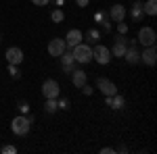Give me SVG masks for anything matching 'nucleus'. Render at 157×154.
Listing matches in <instances>:
<instances>
[{"label":"nucleus","instance_id":"nucleus-1","mask_svg":"<svg viewBox=\"0 0 157 154\" xmlns=\"http://www.w3.org/2000/svg\"><path fill=\"white\" fill-rule=\"evenodd\" d=\"M69 50H71L75 63H80V65H88V63H92V46H88L86 42H80L78 46L69 48Z\"/></svg>","mask_w":157,"mask_h":154},{"label":"nucleus","instance_id":"nucleus-2","mask_svg":"<svg viewBox=\"0 0 157 154\" xmlns=\"http://www.w3.org/2000/svg\"><path fill=\"white\" fill-rule=\"evenodd\" d=\"M140 44H138V40L136 38H128V48H126V54H124V59L128 60V65L134 67V65H138L140 63Z\"/></svg>","mask_w":157,"mask_h":154},{"label":"nucleus","instance_id":"nucleus-3","mask_svg":"<svg viewBox=\"0 0 157 154\" xmlns=\"http://www.w3.org/2000/svg\"><path fill=\"white\" fill-rule=\"evenodd\" d=\"M29 129H32V123H29L27 115H17V117L11 121V131L15 135H27Z\"/></svg>","mask_w":157,"mask_h":154},{"label":"nucleus","instance_id":"nucleus-4","mask_svg":"<svg viewBox=\"0 0 157 154\" xmlns=\"http://www.w3.org/2000/svg\"><path fill=\"white\" fill-rule=\"evenodd\" d=\"M126 48H128V38L121 36V34H115L113 36V46H111V56H117V59H124L126 54Z\"/></svg>","mask_w":157,"mask_h":154},{"label":"nucleus","instance_id":"nucleus-5","mask_svg":"<svg viewBox=\"0 0 157 154\" xmlns=\"http://www.w3.org/2000/svg\"><path fill=\"white\" fill-rule=\"evenodd\" d=\"M136 40H138V44H140V46H153V44L157 42V34H155V29H153V27H140Z\"/></svg>","mask_w":157,"mask_h":154},{"label":"nucleus","instance_id":"nucleus-6","mask_svg":"<svg viewBox=\"0 0 157 154\" xmlns=\"http://www.w3.org/2000/svg\"><path fill=\"white\" fill-rule=\"evenodd\" d=\"M92 60H97L98 65H109L111 63V52H109L107 46H103V44H94L92 48Z\"/></svg>","mask_w":157,"mask_h":154},{"label":"nucleus","instance_id":"nucleus-7","mask_svg":"<svg viewBox=\"0 0 157 154\" xmlns=\"http://www.w3.org/2000/svg\"><path fill=\"white\" fill-rule=\"evenodd\" d=\"M97 90L101 92L103 96H113L115 92H117V85L111 81V79H107V77H97Z\"/></svg>","mask_w":157,"mask_h":154},{"label":"nucleus","instance_id":"nucleus-8","mask_svg":"<svg viewBox=\"0 0 157 154\" xmlns=\"http://www.w3.org/2000/svg\"><path fill=\"white\" fill-rule=\"evenodd\" d=\"M59 59H61V71L65 73V75H69V73H71L73 69H75V65H78V63H75V59H73V54H71V50H69V48H67V50H65V52L61 54Z\"/></svg>","mask_w":157,"mask_h":154},{"label":"nucleus","instance_id":"nucleus-9","mask_svg":"<svg viewBox=\"0 0 157 154\" xmlns=\"http://www.w3.org/2000/svg\"><path fill=\"white\" fill-rule=\"evenodd\" d=\"M42 96L44 98H59L61 96V88L55 79H44L42 83Z\"/></svg>","mask_w":157,"mask_h":154},{"label":"nucleus","instance_id":"nucleus-10","mask_svg":"<svg viewBox=\"0 0 157 154\" xmlns=\"http://www.w3.org/2000/svg\"><path fill=\"white\" fill-rule=\"evenodd\" d=\"M46 50H48L50 56H57V59H59L61 54L67 50V46H65V40H63V38H52V40L48 42V46H46Z\"/></svg>","mask_w":157,"mask_h":154},{"label":"nucleus","instance_id":"nucleus-11","mask_svg":"<svg viewBox=\"0 0 157 154\" xmlns=\"http://www.w3.org/2000/svg\"><path fill=\"white\" fill-rule=\"evenodd\" d=\"M140 63H145L147 67H153L157 63V48L155 44L153 46H145L140 50Z\"/></svg>","mask_w":157,"mask_h":154},{"label":"nucleus","instance_id":"nucleus-12","mask_svg":"<svg viewBox=\"0 0 157 154\" xmlns=\"http://www.w3.org/2000/svg\"><path fill=\"white\" fill-rule=\"evenodd\" d=\"M105 104L111 110H121V108L126 106V96H121L120 92H115L113 96H105Z\"/></svg>","mask_w":157,"mask_h":154},{"label":"nucleus","instance_id":"nucleus-13","mask_svg":"<svg viewBox=\"0 0 157 154\" xmlns=\"http://www.w3.org/2000/svg\"><path fill=\"white\" fill-rule=\"evenodd\" d=\"M109 19L113 21V23H120L126 19V15H128V9L124 6V4H111V9H109Z\"/></svg>","mask_w":157,"mask_h":154},{"label":"nucleus","instance_id":"nucleus-14","mask_svg":"<svg viewBox=\"0 0 157 154\" xmlns=\"http://www.w3.org/2000/svg\"><path fill=\"white\" fill-rule=\"evenodd\" d=\"M4 56L9 60V65H21L23 63V50L17 48V46H11V48H6Z\"/></svg>","mask_w":157,"mask_h":154},{"label":"nucleus","instance_id":"nucleus-15","mask_svg":"<svg viewBox=\"0 0 157 154\" xmlns=\"http://www.w3.org/2000/svg\"><path fill=\"white\" fill-rule=\"evenodd\" d=\"M63 40H65V46L67 48H73V46H78L80 42H84V34L80 29H69L67 36L63 38Z\"/></svg>","mask_w":157,"mask_h":154},{"label":"nucleus","instance_id":"nucleus-16","mask_svg":"<svg viewBox=\"0 0 157 154\" xmlns=\"http://www.w3.org/2000/svg\"><path fill=\"white\" fill-rule=\"evenodd\" d=\"M130 19L134 23H140L145 19V11H143V2L140 0H134L132 6H130Z\"/></svg>","mask_w":157,"mask_h":154},{"label":"nucleus","instance_id":"nucleus-17","mask_svg":"<svg viewBox=\"0 0 157 154\" xmlns=\"http://www.w3.org/2000/svg\"><path fill=\"white\" fill-rule=\"evenodd\" d=\"M69 75H71V83L75 85V88H82L84 83H88V73L82 71V69H78V67H75Z\"/></svg>","mask_w":157,"mask_h":154},{"label":"nucleus","instance_id":"nucleus-18","mask_svg":"<svg viewBox=\"0 0 157 154\" xmlns=\"http://www.w3.org/2000/svg\"><path fill=\"white\" fill-rule=\"evenodd\" d=\"M101 36H103V34H101L98 29L90 27V29L84 34V40H86V44H88V46H94V44H98V42H101Z\"/></svg>","mask_w":157,"mask_h":154},{"label":"nucleus","instance_id":"nucleus-19","mask_svg":"<svg viewBox=\"0 0 157 154\" xmlns=\"http://www.w3.org/2000/svg\"><path fill=\"white\" fill-rule=\"evenodd\" d=\"M143 11L149 17H155L157 15V0H147V2H143Z\"/></svg>","mask_w":157,"mask_h":154},{"label":"nucleus","instance_id":"nucleus-20","mask_svg":"<svg viewBox=\"0 0 157 154\" xmlns=\"http://www.w3.org/2000/svg\"><path fill=\"white\" fill-rule=\"evenodd\" d=\"M57 110H59L57 98H46V100H44V113H46V115H55Z\"/></svg>","mask_w":157,"mask_h":154},{"label":"nucleus","instance_id":"nucleus-21","mask_svg":"<svg viewBox=\"0 0 157 154\" xmlns=\"http://www.w3.org/2000/svg\"><path fill=\"white\" fill-rule=\"evenodd\" d=\"M50 21H52V23H63V21H65V13H63V9H55V11L50 13Z\"/></svg>","mask_w":157,"mask_h":154},{"label":"nucleus","instance_id":"nucleus-22","mask_svg":"<svg viewBox=\"0 0 157 154\" xmlns=\"http://www.w3.org/2000/svg\"><path fill=\"white\" fill-rule=\"evenodd\" d=\"M57 106H59V110H69V108H71V102H69V98L59 96V98H57Z\"/></svg>","mask_w":157,"mask_h":154},{"label":"nucleus","instance_id":"nucleus-23","mask_svg":"<svg viewBox=\"0 0 157 154\" xmlns=\"http://www.w3.org/2000/svg\"><path fill=\"white\" fill-rule=\"evenodd\" d=\"M92 19H94V23H98V25H101L103 21H105V19H109V13H107V11H97Z\"/></svg>","mask_w":157,"mask_h":154},{"label":"nucleus","instance_id":"nucleus-24","mask_svg":"<svg viewBox=\"0 0 157 154\" xmlns=\"http://www.w3.org/2000/svg\"><path fill=\"white\" fill-rule=\"evenodd\" d=\"M9 75L13 79H21V71H19V65H9Z\"/></svg>","mask_w":157,"mask_h":154},{"label":"nucleus","instance_id":"nucleus-25","mask_svg":"<svg viewBox=\"0 0 157 154\" xmlns=\"http://www.w3.org/2000/svg\"><path fill=\"white\" fill-rule=\"evenodd\" d=\"M101 34H105V36L111 34V19H105V21L101 23Z\"/></svg>","mask_w":157,"mask_h":154},{"label":"nucleus","instance_id":"nucleus-26","mask_svg":"<svg viewBox=\"0 0 157 154\" xmlns=\"http://www.w3.org/2000/svg\"><path fill=\"white\" fill-rule=\"evenodd\" d=\"M17 108H19V113H21V115H29V102H25V100H19Z\"/></svg>","mask_w":157,"mask_h":154},{"label":"nucleus","instance_id":"nucleus-27","mask_svg":"<svg viewBox=\"0 0 157 154\" xmlns=\"http://www.w3.org/2000/svg\"><path fill=\"white\" fill-rule=\"evenodd\" d=\"M0 152H2V154H17V148H15L13 144H6V146L0 148Z\"/></svg>","mask_w":157,"mask_h":154},{"label":"nucleus","instance_id":"nucleus-28","mask_svg":"<svg viewBox=\"0 0 157 154\" xmlns=\"http://www.w3.org/2000/svg\"><path fill=\"white\" fill-rule=\"evenodd\" d=\"M128 29H130V25H128V23H124V21H120V23H117V34L126 36V34H128Z\"/></svg>","mask_w":157,"mask_h":154},{"label":"nucleus","instance_id":"nucleus-29","mask_svg":"<svg viewBox=\"0 0 157 154\" xmlns=\"http://www.w3.org/2000/svg\"><path fill=\"white\" fill-rule=\"evenodd\" d=\"M80 90H82V94H84V96H92V94H94V88H92V85H88V83H84Z\"/></svg>","mask_w":157,"mask_h":154},{"label":"nucleus","instance_id":"nucleus-30","mask_svg":"<svg viewBox=\"0 0 157 154\" xmlns=\"http://www.w3.org/2000/svg\"><path fill=\"white\" fill-rule=\"evenodd\" d=\"M32 2H34L36 6H48L50 4V0H32Z\"/></svg>","mask_w":157,"mask_h":154},{"label":"nucleus","instance_id":"nucleus-31","mask_svg":"<svg viewBox=\"0 0 157 154\" xmlns=\"http://www.w3.org/2000/svg\"><path fill=\"white\" fill-rule=\"evenodd\" d=\"M90 4V0H75V6H80V9H84Z\"/></svg>","mask_w":157,"mask_h":154},{"label":"nucleus","instance_id":"nucleus-32","mask_svg":"<svg viewBox=\"0 0 157 154\" xmlns=\"http://www.w3.org/2000/svg\"><path fill=\"white\" fill-rule=\"evenodd\" d=\"M115 152V148H111V146H107V148H101V154H113Z\"/></svg>","mask_w":157,"mask_h":154},{"label":"nucleus","instance_id":"nucleus-33","mask_svg":"<svg viewBox=\"0 0 157 154\" xmlns=\"http://www.w3.org/2000/svg\"><path fill=\"white\" fill-rule=\"evenodd\" d=\"M115 152H128V146H124V144H121V146H117V148H115Z\"/></svg>","mask_w":157,"mask_h":154},{"label":"nucleus","instance_id":"nucleus-34","mask_svg":"<svg viewBox=\"0 0 157 154\" xmlns=\"http://www.w3.org/2000/svg\"><path fill=\"white\" fill-rule=\"evenodd\" d=\"M52 4H55L57 9H61V6H65V0H52Z\"/></svg>","mask_w":157,"mask_h":154},{"label":"nucleus","instance_id":"nucleus-35","mask_svg":"<svg viewBox=\"0 0 157 154\" xmlns=\"http://www.w3.org/2000/svg\"><path fill=\"white\" fill-rule=\"evenodd\" d=\"M0 42H2V34H0Z\"/></svg>","mask_w":157,"mask_h":154}]
</instances>
